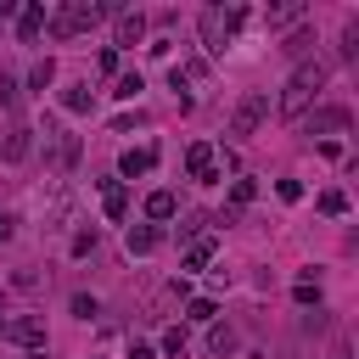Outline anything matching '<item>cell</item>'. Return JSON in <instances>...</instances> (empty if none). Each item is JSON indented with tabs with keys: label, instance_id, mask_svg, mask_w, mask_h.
Listing matches in <instances>:
<instances>
[{
	"label": "cell",
	"instance_id": "6da1fadb",
	"mask_svg": "<svg viewBox=\"0 0 359 359\" xmlns=\"http://www.w3.org/2000/svg\"><path fill=\"white\" fill-rule=\"evenodd\" d=\"M326 79H331V62H303V68L287 79L281 101H275V107H281V118H303V113H309V101L326 90Z\"/></svg>",
	"mask_w": 359,
	"mask_h": 359
},
{
	"label": "cell",
	"instance_id": "7a4b0ae2",
	"mask_svg": "<svg viewBox=\"0 0 359 359\" xmlns=\"http://www.w3.org/2000/svg\"><path fill=\"white\" fill-rule=\"evenodd\" d=\"M101 17H118V12H113V6H101V0H68V6H57L45 23H51V34H57V39H73V34H84V28H96Z\"/></svg>",
	"mask_w": 359,
	"mask_h": 359
},
{
	"label": "cell",
	"instance_id": "3957f363",
	"mask_svg": "<svg viewBox=\"0 0 359 359\" xmlns=\"http://www.w3.org/2000/svg\"><path fill=\"white\" fill-rule=\"evenodd\" d=\"M242 28V6H208L202 12V45L208 51H224V39Z\"/></svg>",
	"mask_w": 359,
	"mask_h": 359
},
{
	"label": "cell",
	"instance_id": "277c9868",
	"mask_svg": "<svg viewBox=\"0 0 359 359\" xmlns=\"http://www.w3.org/2000/svg\"><path fill=\"white\" fill-rule=\"evenodd\" d=\"M0 337H12V342L28 348V353H45V320H39V314H17V320H6V326H0Z\"/></svg>",
	"mask_w": 359,
	"mask_h": 359
},
{
	"label": "cell",
	"instance_id": "5b68a950",
	"mask_svg": "<svg viewBox=\"0 0 359 359\" xmlns=\"http://www.w3.org/2000/svg\"><path fill=\"white\" fill-rule=\"evenodd\" d=\"M264 113H269V96H264V90H253V96H242V107L231 113V135H253V129L264 124Z\"/></svg>",
	"mask_w": 359,
	"mask_h": 359
},
{
	"label": "cell",
	"instance_id": "8992f818",
	"mask_svg": "<svg viewBox=\"0 0 359 359\" xmlns=\"http://www.w3.org/2000/svg\"><path fill=\"white\" fill-rule=\"evenodd\" d=\"M303 129H309V135H337V129H348V107H320V113H309Z\"/></svg>",
	"mask_w": 359,
	"mask_h": 359
},
{
	"label": "cell",
	"instance_id": "52a82bcc",
	"mask_svg": "<svg viewBox=\"0 0 359 359\" xmlns=\"http://www.w3.org/2000/svg\"><path fill=\"white\" fill-rule=\"evenodd\" d=\"M298 23H309V6H303V0H287V6H269V12H264V28H298Z\"/></svg>",
	"mask_w": 359,
	"mask_h": 359
},
{
	"label": "cell",
	"instance_id": "ba28073f",
	"mask_svg": "<svg viewBox=\"0 0 359 359\" xmlns=\"http://www.w3.org/2000/svg\"><path fill=\"white\" fill-rule=\"evenodd\" d=\"M186 168H191V180H202V186H219V168H213V146H191Z\"/></svg>",
	"mask_w": 359,
	"mask_h": 359
},
{
	"label": "cell",
	"instance_id": "9c48e42d",
	"mask_svg": "<svg viewBox=\"0 0 359 359\" xmlns=\"http://www.w3.org/2000/svg\"><path fill=\"white\" fill-rule=\"evenodd\" d=\"M152 163H157V152H152V146H141V152H124V157H118V174H124V180H135V174H146Z\"/></svg>",
	"mask_w": 359,
	"mask_h": 359
},
{
	"label": "cell",
	"instance_id": "30bf717a",
	"mask_svg": "<svg viewBox=\"0 0 359 359\" xmlns=\"http://www.w3.org/2000/svg\"><path fill=\"white\" fill-rule=\"evenodd\" d=\"M101 202H107V219H124L129 213V191L118 186V180H101Z\"/></svg>",
	"mask_w": 359,
	"mask_h": 359
},
{
	"label": "cell",
	"instance_id": "8fae6325",
	"mask_svg": "<svg viewBox=\"0 0 359 359\" xmlns=\"http://www.w3.org/2000/svg\"><path fill=\"white\" fill-rule=\"evenodd\" d=\"M28 152H34V135H28V129H12L6 146H0V157H6V163H23Z\"/></svg>",
	"mask_w": 359,
	"mask_h": 359
},
{
	"label": "cell",
	"instance_id": "7c38bea8",
	"mask_svg": "<svg viewBox=\"0 0 359 359\" xmlns=\"http://www.w3.org/2000/svg\"><path fill=\"white\" fill-rule=\"evenodd\" d=\"M141 34H146L141 12H118V45H141Z\"/></svg>",
	"mask_w": 359,
	"mask_h": 359
},
{
	"label": "cell",
	"instance_id": "4fadbf2b",
	"mask_svg": "<svg viewBox=\"0 0 359 359\" xmlns=\"http://www.w3.org/2000/svg\"><path fill=\"white\" fill-rule=\"evenodd\" d=\"M157 242H163L157 224H129V253H152Z\"/></svg>",
	"mask_w": 359,
	"mask_h": 359
},
{
	"label": "cell",
	"instance_id": "5bb4252c",
	"mask_svg": "<svg viewBox=\"0 0 359 359\" xmlns=\"http://www.w3.org/2000/svg\"><path fill=\"white\" fill-rule=\"evenodd\" d=\"M39 28H45V6H23L17 12V34L23 39H39Z\"/></svg>",
	"mask_w": 359,
	"mask_h": 359
},
{
	"label": "cell",
	"instance_id": "9a60e30c",
	"mask_svg": "<svg viewBox=\"0 0 359 359\" xmlns=\"http://www.w3.org/2000/svg\"><path fill=\"white\" fill-rule=\"evenodd\" d=\"M213 314H219L213 298H191V303H186V320H191V326H213Z\"/></svg>",
	"mask_w": 359,
	"mask_h": 359
},
{
	"label": "cell",
	"instance_id": "2e32d148",
	"mask_svg": "<svg viewBox=\"0 0 359 359\" xmlns=\"http://www.w3.org/2000/svg\"><path fill=\"white\" fill-rule=\"evenodd\" d=\"M146 213H152V219H174V213H180L174 191H152V197H146Z\"/></svg>",
	"mask_w": 359,
	"mask_h": 359
},
{
	"label": "cell",
	"instance_id": "e0dca14e",
	"mask_svg": "<svg viewBox=\"0 0 359 359\" xmlns=\"http://www.w3.org/2000/svg\"><path fill=\"white\" fill-rule=\"evenodd\" d=\"M62 107L68 113H90V84H68L62 90Z\"/></svg>",
	"mask_w": 359,
	"mask_h": 359
},
{
	"label": "cell",
	"instance_id": "ac0fdd59",
	"mask_svg": "<svg viewBox=\"0 0 359 359\" xmlns=\"http://www.w3.org/2000/svg\"><path fill=\"white\" fill-rule=\"evenodd\" d=\"M208 258H213V236H202V242H191V247H186V269H202Z\"/></svg>",
	"mask_w": 359,
	"mask_h": 359
},
{
	"label": "cell",
	"instance_id": "d6986e66",
	"mask_svg": "<svg viewBox=\"0 0 359 359\" xmlns=\"http://www.w3.org/2000/svg\"><path fill=\"white\" fill-rule=\"evenodd\" d=\"M309 39H314V23H298V28L287 34V45H281V51H292V57H298V51H309Z\"/></svg>",
	"mask_w": 359,
	"mask_h": 359
},
{
	"label": "cell",
	"instance_id": "ffe728a7",
	"mask_svg": "<svg viewBox=\"0 0 359 359\" xmlns=\"http://www.w3.org/2000/svg\"><path fill=\"white\" fill-rule=\"evenodd\" d=\"M163 353H168V359L186 353V326H168V331H163Z\"/></svg>",
	"mask_w": 359,
	"mask_h": 359
},
{
	"label": "cell",
	"instance_id": "44dd1931",
	"mask_svg": "<svg viewBox=\"0 0 359 359\" xmlns=\"http://www.w3.org/2000/svg\"><path fill=\"white\" fill-rule=\"evenodd\" d=\"M253 197H258V186H253V180H236V186H231V213H236V208H247Z\"/></svg>",
	"mask_w": 359,
	"mask_h": 359
},
{
	"label": "cell",
	"instance_id": "7402d4cb",
	"mask_svg": "<svg viewBox=\"0 0 359 359\" xmlns=\"http://www.w3.org/2000/svg\"><path fill=\"white\" fill-rule=\"evenodd\" d=\"M141 90H146V84H141V73H124V79L113 84V96H124V101H135V96H141Z\"/></svg>",
	"mask_w": 359,
	"mask_h": 359
},
{
	"label": "cell",
	"instance_id": "603a6c76",
	"mask_svg": "<svg viewBox=\"0 0 359 359\" xmlns=\"http://www.w3.org/2000/svg\"><path fill=\"white\" fill-rule=\"evenodd\" d=\"M51 79H57V62H51V57H45V62H34V73H28V84H34V90H45Z\"/></svg>",
	"mask_w": 359,
	"mask_h": 359
},
{
	"label": "cell",
	"instance_id": "cb8c5ba5",
	"mask_svg": "<svg viewBox=\"0 0 359 359\" xmlns=\"http://www.w3.org/2000/svg\"><path fill=\"white\" fill-rule=\"evenodd\" d=\"M208 348H213V353H231V348H236V331H231V326H213Z\"/></svg>",
	"mask_w": 359,
	"mask_h": 359
},
{
	"label": "cell",
	"instance_id": "d4e9b609",
	"mask_svg": "<svg viewBox=\"0 0 359 359\" xmlns=\"http://www.w3.org/2000/svg\"><path fill=\"white\" fill-rule=\"evenodd\" d=\"M73 314H79V320H96V314H101V303L90 298V292H79V298H73Z\"/></svg>",
	"mask_w": 359,
	"mask_h": 359
},
{
	"label": "cell",
	"instance_id": "484cf974",
	"mask_svg": "<svg viewBox=\"0 0 359 359\" xmlns=\"http://www.w3.org/2000/svg\"><path fill=\"white\" fill-rule=\"evenodd\" d=\"M298 303H303V309L320 303V287H314V275H303V281H298Z\"/></svg>",
	"mask_w": 359,
	"mask_h": 359
},
{
	"label": "cell",
	"instance_id": "4316f807",
	"mask_svg": "<svg viewBox=\"0 0 359 359\" xmlns=\"http://www.w3.org/2000/svg\"><path fill=\"white\" fill-rule=\"evenodd\" d=\"M342 208H348L342 191H326V197H320V213H342Z\"/></svg>",
	"mask_w": 359,
	"mask_h": 359
},
{
	"label": "cell",
	"instance_id": "83f0119b",
	"mask_svg": "<svg viewBox=\"0 0 359 359\" xmlns=\"http://www.w3.org/2000/svg\"><path fill=\"white\" fill-rule=\"evenodd\" d=\"M73 253H79V258L96 253V231H79V236H73Z\"/></svg>",
	"mask_w": 359,
	"mask_h": 359
},
{
	"label": "cell",
	"instance_id": "f1b7e54d",
	"mask_svg": "<svg viewBox=\"0 0 359 359\" xmlns=\"http://www.w3.org/2000/svg\"><path fill=\"white\" fill-rule=\"evenodd\" d=\"M0 101H6V107L17 113V79H0Z\"/></svg>",
	"mask_w": 359,
	"mask_h": 359
},
{
	"label": "cell",
	"instance_id": "f546056e",
	"mask_svg": "<svg viewBox=\"0 0 359 359\" xmlns=\"http://www.w3.org/2000/svg\"><path fill=\"white\" fill-rule=\"evenodd\" d=\"M275 191H281V202H298V197H303V186H298V180H281Z\"/></svg>",
	"mask_w": 359,
	"mask_h": 359
},
{
	"label": "cell",
	"instance_id": "4dcf8cb0",
	"mask_svg": "<svg viewBox=\"0 0 359 359\" xmlns=\"http://www.w3.org/2000/svg\"><path fill=\"white\" fill-rule=\"evenodd\" d=\"M12 224H17L12 213H0V242H12Z\"/></svg>",
	"mask_w": 359,
	"mask_h": 359
},
{
	"label": "cell",
	"instance_id": "1f68e13d",
	"mask_svg": "<svg viewBox=\"0 0 359 359\" xmlns=\"http://www.w3.org/2000/svg\"><path fill=\"white\" fill-rule=\"evenodd\" d=\"M129 359H152V348H146V342H135V348H129Z\"/></svg>",
	"mask_w": 359,
	"mask_h": 359
},
{
	"label": "cell",
	"instance_id": "d6a6232c",
	"mask_svg": "<svg viewBox=\"0 0 359 359\" xmlns=\"http://www.w3.org/2000/svg\"><path fill=\"white\" fill-rule=\"evenodd\" d=\"M331 359H348V342H337V353H331Z\"/></svg>",
	"mask_w": 359,
	"mask_h": 359
},
{
	"label": "cell",
	"instance_id": "836d02e7",
	"mask_svg": "<svg viewBox=\"0 0 359 359\" xmlns=\"http://www.w3.org/2000/svg\"><path fill=\"white\" fill-rule=\"evenodd\" d=\"M28 359H45V353H28Z\"/></svg>",
	"mask_w": 359,
	"mask_h": 359
}]
</instances>
